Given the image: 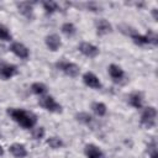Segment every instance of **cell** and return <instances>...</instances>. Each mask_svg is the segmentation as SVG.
I'll list each match as a JSON object with an SVG mask.
<instances>
[{
  "label": "cell",
  "mask_w": 158,
  "mask_h": 158,
  "mask_svg": "<svg viewBox=\"0 0 158 158\" xmlns=\"http://www.w3.org/2000/svg\"><path fill=\"white\" fill-rule=\"evenodd\" d=\"M6 112L16 123H19L23 128H32L37 122V116L33 112L26 111L23 109L9 107Z\"/></svg>",
  "instance_id": "6da1fadb"
},
{
  "label": "cell",
  "mask_w": 158,
  "mask_h": 158,
  "mask_svg": "<svg viewBox=\"0 0 158 158\" xmlns=\"http://www.w3.org/2000/svg\"><path fill=\"white\" fill-rule=\"evenodd\" d=\"M56 68L60 72H63L65 75L70 78H77L80 74V68L73 62H67V60H59L56 63Z\"/></svg>",
  "instance_id": "7a4b0ae2"
},
{
  "label": "cell",
  "mask_w": 158,
  "mask_h": 158,
  "mask_svg": "<svg viewBox=\"0 0 158 158\" xmlns=\"http://www.w3.org/2000/svg\"><path fill=\"white\" fill-rule=\"evenodd\" d=\"M38 104L40 106H42L44 110L49 111V112H56V114H59L62 112V105L59 102L56 101V99L51 95H42L38 100Z\"/></svg>",
  "instance_id": "3957f363"
},
{
  "label": "cell",
  "mask_w": 158,
  "mask_h": 158,
  "mask_svg": "<svg viewBox=\"0 0 158 158\" xmlns=\"http://www.w3.org/2000/svg\"><path fill=\"white\" fill-rule=\"evenodd\" d=\"M156 117H157L156 107L147 106V107H144V110L141 115V125H143L147 128H152L156 125Z\"/></svg>",
  "instance_id": "277c9868"
},
{
  "label": "cell",
  "mask_w": 158,
  "mask_h": 158,
  "mask_svg": "<svg viewBox=\"0 0 158 158\" xmlns=\"http://www.w3.org/2000/svg\"><path fill=\"white\" fill-rule=\"evenodd\" d=\"M78 49H79V52H80L83 56H85V57H88V58H95V57H98L99 53H100L99 47H96L95 44L89 43V42H81V43L78 46Z\"/></svg>",
  "instance_id": "5b68a950"
},
{
  "label": "cell",
  "mask_w": 158,
  "mask_h": 158,
  "mask_svg": "<svg viewBox=\"0 0 158 158\" xmlns=\"http://www.w3.org/2000/svg\"><path fill=\"white\" fill-rule=\"evenodd\" d=\"M17 74V67L11 63L0 62V79L7 80Z\"/></svg>",
  "instance_id": "8992f818"
},
{
  "label": "cell",
  "mask_w": 158,
  "mask_h": 158,
  "mask_svg": "<svg viewBox=\"0 0 158 158\" xmlns=\"http://www.w3.org/2000/svg\"><path fill=\"white\" fill-rule=\"evenodd\" d=\"M10 51L16 56L19 57L20 59H27L30 57V51L28 48L21 43V42H12L11 46H10Z\"/></svg>",
  "instance_id": "52a82bcc"
},
{
  "label": "cell",
  "mask_w": 158,
  "mask_h": 158,
  "mask_svg": "<svg viewBox=\"0 0 158 158\" xmlns=\"http://www.w3.org/2000/svg\"><path fill=\"white\" fill-rule=\"evenodd\" d=\"M83 81H84V84H85L86 86H89V88H91V89H95V90L101 89V86H102L100 79H99L93 72H86V73H84V74H83Z\"/></svg>",
  "instance_id": "ba28073f"
},
{
  "label": "cell",
  "mask_w": 158,
  "mask_h": 158,
  "mask_svg": "<svg viewBox=\"0 0 158 158\" xmlns=\"http://www.w3.org/2000/svg\"><path fill=\"white\" fill-rule=\"evenodd\" d=\"M44 43L47 46V48L52 52H56L59 49V47L62 46V41H60V37L57 35V33H51L48 36H46L44 38Z\"/></svg>",
  "instance_id": "9c48e42d"
},
{
  "label": "cell",
  "mask_w": 158,
  "mask_h": 158,
  "mask_svg": "<svg viewBox=\"0 0 158 158\" xmlns=\"http://www.w3.org/2000/svg\"><path fill=\"white\" fill-rule=\"evenodd\" d=\"M95 30H96V33L99 36H105V35L112 32V26L107 20L99 19L95 21Z\"/></svg>",
  "instance_id": "30bf717a"
},
{
  "label": "cell",
  "mask_w": 158,
  "mask_h": 158,
  "mask_svg": "<svg viewBox=\"0 0 158 158\" xmlns=\"http://www.w3.org/2000/svg\"><path fill=\"white\" fill-rule=\"evenodd\" d=\"M107 70H109V75L111 77V79L115 83H118V81H121L125 78L123 69L120 65H117V64H110L109 68H107Z\"/></svg>",
  "instance_id": "8fae6325"
},
{
  "label": "cell",
  "mask_w": 158,
  "mask_h": 158,
  "mask_svg": "<svg viewBox=\"0 0 158 158\" xmlns=\"http://www.w3.org/2000/svg\"><path fill=\"white\" fill-rule=\"evenodd\" d=\"M84 154L86 156V158H104L102 151L98 146H95L93 143L85 144V147H84Z\"/></svg>",
  "instance_id": "7c38bea8"
},
{
  "label": "cell",
  "mask_w": 158,
  "mask_h": 158,
  "mask_svg": "<svg viewBox=\"0 0 158 158\" xmlns=\"http://www.w3.org/2000/svg\"><path fill=\"white\" fill-rule=\"evenodd\" d=\"M17 10L21 15H23L27 19H31L33 15V2L30 1H21L17 2Z\"/></svg>",
  "instance_id": "4fadbf2b"
},
{
  "label": "cell",
  "mask_w": 158,
  "mask_h": 158,
  "mask_svg": "<svg viewBox=\"0 0 158 158\" xmlns=\"http://www.w3.org/2000/svg\"><path fill=\"white\" fill-rule=\"evenodd\" d=\"M9 151L15 158H25L27 156V149L21 143H12L9 147Z\"/></svg>",
  "instance_id": "5bb4252c"
},
{
  "label": "cell",
  "mask_w": 158,
  "mask_h": 158,
  "mask_svg": "<svg viewBox=\"0 0 158 158\" xmlns=\"http://www.w3.org/2000/svg\"><path fill=\"white\" fill-rule=\"evenodd\" d=\"M128 104L135 109H141L143 105V94L141 91H135L128 96Z\"/></svg>",
  "instance_id": "9a60e30c"
},
{
  "label": "cell",
  "mask_w": 158,
  "mask_h": 158,
  "mask_svg": "<svg viewBox=\"0 0 158 158\" xmlns=\"http://www.w3.org/2000/svg\"><path fill=\"white\" fill-rule=\"evenodd\" d=\"M75 120L81 123V125H85V126H89L93 123L94 118L93 116L89 114V112H85V111H81V112H77L75 114Z\"/></svg>",
  "instance_id": "2e32d148"
},
{
  "label": "cell",
  "mask_w": 158,
  "mask_h": 158,
  "mask_svg": "<svg viewBox=\"0 0 158 158\" xmlns=\"http://www.w3.org/2000/svg\"><path fill=\"white\" fill-rule=\"evenodd\" d=\"M91 110L94 111L95 115H98V116H100V117L105 116L106 112H107V107H106V105H105L104 102H100V101H95V102H93V104H91Z\"/></svg>",
  "instance_id": "e0dca14e"
},
{
  "label": "cell",
  "mask_w": 158,
  "mask_h": 158,
  "mask_svg": "<svg viewBox=\"0 0 158 158\" xmlns=\"http://www.w3.org/2000/svg\"><path fill=\"white\" fill-rule=\"evenodd\" d=\"M42 6H43L46 14H49V15L53 14V12H56V11H59V10H60L59 4L56 2V1H49V0L43 1V2H42Z\"/></svg>",
  "instance_id": "ac0fdd59"
},
{
  "label": "cell",
  "mask_w": 158,
  "mask_h": 158,
  "mask_svg": "<svg viewBox=\"0 0 158 158\" xmlns=\"http://www.w3.org/2000/svg\"><path fill=\"white\" fill-rule=\"evenodd\" d=\"M31 91L33 94H36V95L42 96V95H44L47 93V85L43 84V83H40V81H36V83H33L31 85Z\"/></svg>",
  "instance_id": "d6986e66"
},
{
  "label": "cell",
  "mask_w": 158,
  "mask_h": 158,
  "mask_svg": "<svg viewBox=\"0 0 158 158\" xmlns=\"http://www.w3.org/2000/svg\"><path fill=\"white\" fill-rule=\"evenodd\" d=\"M60 31L67 36V37H72L77 33V28L72 22H64L60 27Z\"/></svg>",
  "instance_id": "ffe728a7"
},
{
  "label": "cell",
  "mask_w": 158,
  "mask_h": 158,
  "mask_svg": "<svg viewBox=\"0 0 158 158\" xmlns=\"http://www.w3.org/2000/svg\"><path fill=\"white\" fill-rule=\"evenodd\" d=\"M47 144L51 147V148H53V149H58V148H62L63 147V141L59 138V137H49V138H47Z\"/></svg>",
  "instance_id": "44dd1931"
},
{
  "label": "cell",
  "mask_w": 158,
  "mask_h": 158,
  "mask_svg": "<svg viewBox=\"0 0 158 158\" xmlns=\"http://www.w3.org/2000/svg\"><path fill=\"white\" fill-rule=\"evenodd\" d=\"M11 40H12V36L9 28L5 25L0 23V41H11Z\"/></svg>",
  "instance_id": "7402d4cb"
},
{
  "label": "cell",
  "mask_w": 158,
  "mask_h": 158,
  "mask_svg": "<svg viewBox=\"0 0 158 158\" xmlns=\"http://www.w3.org/2000/svg\"><path fill=\"white\" fill-rule=\"evenodd\" d=\"M118 30H120L122 33H125L126 36H130V37H132L133 35H136V33L138 32L136 28H133V27H131V26H128V25H120V26H118Z\"/></svg>",
  "instance_id": "603a6c76"
},
{
  "label": "cell",
  "mask_w": 158,
  "mask_h": 158,
  "mask_svg": "<svg viewBox=\"0 0 158 158\" xmlns=\"http://www.w3.org/2000/svg\"><path fill=\"white\" fill-rule=\"evenodd\" d=\"M132 40H133V42L136 43V44H138V46H144V44H148V41H147V37H146V35H141V33H136V35H133L132 37H131Z\"/></svg>",
  "instance_id": "cb8c5ba5"
},
{
  "label": "cell",
  "mask_w": 158,
  "mask_h": 158,
  "mask_svg": "<svg viewBox=\"0 0 158 158\" xmlns=\"http://www.w3.org/2000/svg\"><path fill=\"white\" fill-rule=\"evenodd\" d=\"M146 37H147V41H148V44H153V46H157L158 44V36L154 31L152 30H148L146 32Z\"/></svg>",
  "instance_id": "d4e9b609"
},
{
  "label": "cell",
  "mask_w": 158,
  "mask_h": 158,
  "mask_svg": "<svg viewBox=\"0 0 158 158\" xmlns=\"http://www.w3.org/2000/svg\"><path fill=\"white\" fill-rule=\"evenodd\" d=\"M44 135H46V130L42 126L36 127V128L32 130V137H33V139H37V141L38 139H42L44 137Z\"/></svg>",
  "instance_id": "484cf974"
},
{
  "label": "cell",
  "mask_w": 158,
  "mask_h": 158,
  "mask_svg": "<svg viewBox=\"0 0 158 158\" xmlns=\"http://www.w3.org/2000/svg\"><path fill=\"white\" fill-rule=\"evenodd\" d=\"M147 151H148V154L151 158H158V152H157V144H156V141H152L151 143H148L147 146Z\"/></svg>",
  "instance_id": "4316f807"
},
{
  "label": "cell",
  "mask_w": 158,
  "mask_h": 158,
  "mask_svg": "<svg viewBox=\"0 0 158 158\" xmlns=\"http://www.w3.org/2000/svg\"><path fill=\"white\" fill-rule=\"evenodd\" d=\"M85 6H86V9H88L89 11H94V12H99V11H101V10H102L101 5H99L98 2H94V1L86 2V4H85Z\"/></svg>",
  "instance_id": "83f0119b"
},
{
  "label": "cell",
  "mask_w": 158,
  "mask_h": 158,
  "mask_svg": "<svg viewBox=\"0 0 158 158\" xmlns=\"http://www.w3.org/2000/svg\"><path fill=\"white\" fill-rule=\"evenodd\" d=\"M152 16H153L154 21H158V10H157V7L152 9Z\"/></svg>",
  "instance_id": "f1b7e54d"
},
{
  "label": "cell",
  "mask_w": 158,
  "mask_h": 158,
  "mask_svg": "<svg viewBox=\"0 0 158 158\" xmlns=\"http://www.w3.org/2000/svg\"><path fill=\"white\" fill-rule=\"evenodd\" d=\"M4 153H5V152H4V148L0 146V157H2V156H4Z\"/></svg>",
  "instance_id": "f546056e"
}]
</instances>
